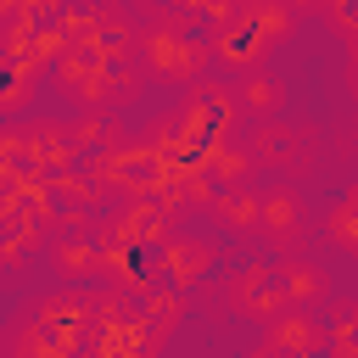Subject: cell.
Wrapping results in <instances>:
<instances>
[{
  "instance_id": "5b68a950",
  "label": "cell",
  "mask_w": 358,
  "mask_h": 358,
  "mask_svg": "<svg viewBox=\"0 0 358 358\" xmlns=\"http://www.w3.org/2000/svg\"><path fill=\"white\" fill-rule=\"evenodd\" d=\"M179 117H185V129H190V140H196V157H201L207 145H229L246 112H241L235 90H224V84H196V90L179 101Z\"/></svg>"
},
{
  "instance_id": "e0dca14e",
  "label": "cell",
  "mask_w": 358,
  "mask_h": 358,
  "mask_svg": "<svg viewBox=\"0 0 358 358\" xmlns=\"http://www.w3.org/2000/svg\"><path fill=\"white\" fill-rule=\"evenodd\" d=\"M67 129H73L78 151H101V157H106V151L123 145V123H117V112H106V106H101V112H78Z\"/></svg>"
},
{
  "instance_id": "30bf717a",
  "label": "cell",
  "mask_w": 358,
  "mask_h": 358,
  "mask_svg": "<svg viewBox=\"0 0 358 358\" xmlns=\"http://www.w3.org/2000/svg\"><path fill=\"white\" fill-rule=\"evenodd\" d=\"M213 263H218V246H213L207 235H185V229H179V235L162 246V263H157V268H162V285L185 291V285H196Z\"/></svg>"
},
{
  "instance_id": "6da1fadb",
  "label": "cell",
  "mask_w": 358,
  "mask_h": 358,
  "mask_svg": "<svg viewBox=\"0 0 358 358\" xmlns=\"http://www.w3.org/2000/svg\"><path fill=\"white\" fill-rule=\"evenodd\" d=\"M95 330H101V296L67 285V291L22 302L6 358H78L95 341Z\"/></svg>"
},
{
  "instance_id": "52a82bcc",
  "label": "cell",
  "mask_w": 358,
  "mask_h": 358,
  "mask_svg": "<svg viewBox=\"0 0 358 358\" xmlns=\"http://www.w3.org/2000/svg\"><path fill=\"white\" fill-rule=\"evenodd\" d=\"M257 352H268V358H324V352H330V330H324V319H319V313L291 308V313L268 319V330H263V347H257Z\"/></svg>"
},
{
  "instance_id": "ba28073f",
  "label": "cell",
  "mask_w": 358,
  "mask_h": 358,
  "mask_svg": "<svg viewBox=\"0 0 358 358\" xmlns=\"http://www.w3.org/2000/svg\"><path fill=\"white\" fill-rule=\"evenodd\" d=\"M246 151H252V162H263V168H274V173H291V168H302L308 162V151H313V134L308 129H296V123H257L252 134H246Z\"/></svg>"
},
{
  "instance_id": "8fae6325",
  "label": "cell",
  "mask_w": 358,
  "mask_h": 358,
  "mask_svg": "<svg viewBox=\"0 0 358 358\" xmlns=\"http://www.w3.org/2000/svg\"><path fill=\"white\" fill-rule=\"evenodd\" d=\"M28 145H34V173L39 179H62V173H78V140L67 123H28Z\"/></svg>"
},
{
  "instance_id": "8992f818",
  "label": "cell",
  "mask_w": 358,
  "mask_h": 358,
  "mask_svg": "<svg viewBox=\"0 0 358 358\" xmlns=\"http://www.w3.org/2000/svg\"><path fill=\"white\" fill-rule=\"evenodd\" d=\"M224 302H229L241 319H257V324H268V319L291 313V296H285V285H280V268H274V263H246V268L224 285Z\"/></svg>"
},
{
  "instance_id": "9a60e30c",
  "label": "cell",
  "mask_w": 358,
  "mask_h": 358,
  "mask_svg": "<svg viewBox=\"0 0 358 358\" xmlns=\"http://www.w3.org/2000/svg\"><path fill=\"white\" fill-rule=\"evenodd\" d=\"M235 101H241V112L246 117H257V123H274L280 117V106H285V84L274 78V73H246L241 84H235Z\"/></svg>"
},
{
  "instance_id": "7c38bea8",
  "label": "cell",
  "mask_w": 358,
  "mask_h": 358,
  "mask_svg": "<svg viewBox=\"0 0 358 358\" xmlns=\"http://www.w3.org/2000/svg\"><path fill=\"white\" fill-rule=\"evenodd\" d=\"M50 263H56L62 280H106V246L90 241V235H56Z\"/></svg>"
},
{
  "instance_id": "5bb4252c",
  "label": "cell",
  "mask_w": 358,
  "mask_h": 358,
  "mask_svg": "<svg viewBox=\"0 0 358 358\" xmlns=\"http://www.w3.org/2000/svg\"><path fill=\"white\" fill-rule=\"evenodd\" d=\"M196 168L207 173L213 190H235V185H252V179H257V162H252V151H246L241 140H229V145H207V151L196 157Z\"/></svg>"
},
{
  "instance_id": "2e32d148",
  "label": "cell",
  "mask_w": 358,
  "mask_h": 358,
  "mask_svg": "<svg viewBox=\"0 0 358 358\" xmlns=\"http://www.w3.org/2000/svg\"><path fill=\"white\" fill-rule=\"evenodd\" d=\"M207 213L224 224V229H257V213H263V185H235V190H218L207 201Z\"/></svg>"
},
{
  "instance_id": "ffe728a7",
  "label": "cell",
  "mask_w": 358,
  "mask_h": 358,
  "mask_svg": "<svg viewBox=\"0 0 358 358\" xmlns=\"http://www.w3.org/2000/svg\"><path fill=\"white\" fill-rule=\"evenodd\" d=\"M252 358H268V352H252Z\"/></svg>"
},
{
  "instance_id": "3957f363",
  "label": "cell",
  "mask_w": 358,
  "mask_h": 358,
  "mask_svg": "<svg viewBox=\"0 0 358 358\" xmlns=\"http://www.w3.org/2000/svg\"><path fill=\"white\" fill-rule=\"evenodd\" d=\"M134 50H140L145 78H157V84H179V90H196V84L207 78V67H213L207 39H201V34L173 28L168 17H151V22L140 28Z\"/></svg>"
},
{
  "instance_id": "7a4b0ae2",
  "label": "cell",
  "mask_w": 358,
  "mask_h": 358,
  "mask_svg": "<svg viewBox=\"0 0 358 358\" xmlns=\"http://www.w3.org/2000/svg\"><path fill=\"white\" fill-rule=\"evenodd\" d=\"M296 28V11L280 6V0H241V6H218L213 11V28H207V50L224 73H257L263 56L291 39Z\"/></svg>"
},
{
  "instance_id": "d6986e66",
  "label": "cell",
  "mask_w": 358,
  "mask_h": 358,
  "mask_svg": "<svg viewBox=\"0 0 358 358\" xmlns=\"http://www.w3.org/2000/svg\"><path fill=\"white\" fill-rule=\"evenodd\" d=\"M330 313H319L324 319V330H330V347H352L358 341V302H324Z\"/></svg>"
},
{
  "instance_id": "9c48e42d",
  "label": "cell",
  "mask_w": 358,
  "mask_h": 358,
  "mask_svg": "<svg viewBox=\"0 0 358 358\" xmlns=\"http://www.w3.org/2000/svg\"><path fill=\"white\" fill-rule=\"evenodd\" d=\"M257 229L268 235V246H280V252L296 257V241H302V229H308V218H302V196H296L291 185H263Z\"/></svg>"
},
{
  "instance_id": "ac0fdd59",
  "label": "cell",
  "mask_w": 358,
  "mask_h": 358,
  "mask_svg": "<svg viewBox=\"0 0 358 358\" xmlns=\"http://www.w3.org/2000/svg\"><path fill=\"white\" fill-rule=\"evenodd\" d=\"M324 235H330L347 257H358V185H352V190L341 196V207L324 218Z\"/></svg>"
},
{
  "instance_id": "4fadbf2b",
  "label": "cell",
  "mask_w": 358,
  "mask_h": 358,
  "mask_svg": "<svg viewBox=\"0 0 358 358\" xmlns=\"http://www.w3.org/2000/svg\"><path fill=\"white\" fill-rule=\"evenodd\" d=\"M274 268H280V285H285L291 308H302V313H319V308L330 302V274H324L319 263H308V257H280Z\"/></svg>"
},
{
  "instance_id": "277c9868",
  "label": "cell",
  "mask_w": 358,
  "mask_h": 358,
  "mask_svg": "<svg viewBox=\"0 0 358 358\" xmlns=\"http://www.w3.org/2000/svg\"><path fill=\"white\" fill-rule=\"evenodd\" d=\"M179 218L162 207V201H151V196H129V201H117L112 213H101V246L106 252H162L179 229H173Z\"/></svg>"
}]
</instances>
